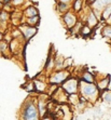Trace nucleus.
<instances>
[{
    "label": "nucleus",
    "mask_w": 111,
    "mask_h": 120,
    "mask_svg": "<svg viewBox=\"0 0 111 120\" xmlns=\"http://www.w3.org/2000/svg\"><path fill=\"white\" fill-rule=\"evenodd\" d=\"M79 94L84 102L95 103L97 98H99L100 91L98 90L97 84L95 82L90 83V82H84L82 80H79Z\"/></svg>",
    "instance_id": "nucleus-1"
},
{
    "label": "nucleus",
    "mask_w": 111,
    "mask_h": 120,
    "mask_svg": "<svg viewBox=\"0 0 111 120\" xmlns=\"http://www.w3.org/2000/svg\"><path fill=\"white\" fill-rule=\"evenodd\" d=\"M22 119L25 120H38L40 119L39 110H38V105L37 101L33 98H28L25 102L22 110Z\"/></svg>",
    "instance_id": "nucleus-2"
},
{
    "label": "nucleus",
    "mask_w": 111,
    "mask_h": 120,
    "mask_svg": "<svg viewBox=\"0 0 111 120\" xmlns=\"http://www.w3.org/2000/svg\"><path fill=\"white\" fill-rule=\"evenodd\" d=\"M70 77V73L66 68H63V69L56 70L53 74H51L47 81L50 84H57V86H61V83H64L65 81Z\"/></svg>",
    "instance_id": "nucleus-3"
},
{
    "label": "nucleus",
    "mask_w": 111,
    "mask_h": 120,
    "mask_svg": "<svg viewBox=\"0 0 111 120\" xmlns=\"http://www.w3.org/2000/svg\"><path fill=\"white\" fill-rule=\"evenodd\" d=\"M61 87L63 88V90L68 95L72 94V93H78L79 92V79L69 77L64 83L61 84Z\"/></svg>",
    "instance_id": "nucleus-4"
},
{
    "label": "nucleus",
    "mask_w": 111,
    "mask_h": 120,
    "mask_svg": "<svg viewBox=\"0 0 111 120\" xmlns=\"http://www.w3.org/2000/svg\"><path fill=\"white\" fill-rule=\"evenodd\" d=\"M18 29L21 30V33H22L23 37H24V39H25L26 41L30 40L31 38L38 33V27H37V26L28 25L26 23H24V24L18 26Z\"/></svg>",
    "instance_id": "nucleus-5"
},
{
    "label": "nucleus",
    "mask_w": 111,
    "mask_h": 120,
    "mask_svg": "<svg viewBox=\"0 0 111 120\" xmlns=\"http://www.w3.org/2000/svg\"><path fill=\"white\" fill-rule=\"evenodd\" d=\"M61 19H63V22L67 27V29H69V30L78 23V16H77L75 12L72 11H67L66 13H64Z\"/></svg>",
    "instance_id": "nucleus-6"
},
{
    "label": "nucleus",
    "mask_w": 111,
    "mask_h": 120,
    "mask_svg": "<svg viewBox=\"0 0 111 120\" xmlns=\"http://www.w3.org/2000/svg\"><path fill=\"white\" fill-rule=\"evenodd\" d=\"M85 22H86V24L90 26V27H92V28H94V27H96V26L99 24V19H98L97 16H96V14L94 13V11L93 10H90V12L87 14H86V17H85Z\"/></svg>",
    "instance_id": "nucleus-7"
},
{
    "label": "nucleus",
    "mask_w": 111,
    "mask_h": 120,
    "mask_svg": "<svg viewBox=\"0 0 111 120\" xmlns=\"http://www.w3.org/2000/svg\"><path fill=\"white\" fill-rule=\"evenodd\" d=\"M96 84H97V88L100 91V93L104 92V91H107L109 84H110V76H106L101 79L96 80Z\"/></svg>",
    "instance_id": "nucleus-8"
},
{
    "label": "nucleus",
    "mask_w": 111,
    "mask_h": 120,
    "mask_svg": "<svg viewBox=\"0 0 111 120\" xmlns=\"http://www.w3.org/2000/svg\"><path fill=\"white\" fill-rule=\"evenodd\" d=\"M33 83H35V89H36L37 92L44 93V92H47V91L49 84L47 83V81L39 80V79H35V80H33Z\"/></svg>",
    "instance_id": "nucleus-9"
},
{
    "label": "nucleus",
    "mask_w": 111,
    "mask_h": 120,
    "mask_svg": "<svg viewBox=\"0 0 111 120\" xmlns=\"http://www.w3.org/2000/svg\"><path fill=\"white\" fill-rule=\"evenodd\" d=\"M37 105H38V110H39V115L40 118H43L47 115V104L44 101V98H39L37 101Z\"/></svg>",
    "instance_id": "nucleus-10"
},
{
    "label": "nucleus",
    "mask_w": 111,
    "mask_h": 120,
    "mask_svg": "<svg viewBox=\"0 0 111 120\" xmlns=\"http://www.w3.org/2000/svg\"><path fill=\"white\" fill-rule=\"evenodd\" d=\"M79 80H82V81H84V82H90V83L96 82V80H95V75L90 73V71H84Z\"/></svg>",
    "instance_id": "nucleus-11"
},
{
    "label": "nucleus",
    "mask_w": 111,
    "mask_h": 120,
    "mask_svg": "<svg viewBox=\"0 0 111 120\" xmlns=\"http://www.w3.org/2000/svg\"><path fill=\"white\" fill-rule=\"evenodd\" d=\"M24 15L25 17H31L35 15H39V11L35 6H29L24 10Z\"/></svg>",
    "instance_id": "nucleus-12"
},
{
    "label": "nucleus",
    "mask_w": 111,
    "mask_h": 120,
    "mask_svg": "<svg viewBox=\"0 0 111 120\" xmlns=\"http://www.w3.org/2000/svg\"><path fill=\"white\" fill-rule=\"evenodd\" d=\"M70 9V3H65V2H56V11L61 13V15L66 13L67 11H69Z\"/></svg>",
    "instance_id": "nucleus-13"
},
{
    "label": "nucleus",
    "mask_w": 111,
    "mask_h": 120,
    "mask_svg": "<svg viewBox=\"0 0 111 120\" xmlns=\"http://www.w3.org/2000/svg\"><path fill=\"white\" fill-rule=\"evenodd\" d=\"M101 36L104 38L111 40V23H106V25L101 28Z\"/></svg>",
    "instance_id": "nucleus-14"
},
{
    "label": "nucleus",
    "mask_w": 111,
    "mask_h": 120,
    "mask_svg": "<svg viewBox=\"0 0 111 120\" xmlns=\"http://www.w3.org/2000/svg\"><path fill=\"white\" fill-rule=\"evenodd\" d=\"M111 15V3L107 4L101 11V21L100 22H107V20L109 19V16Z\"/></svg>",
    "instance_id": "nucleus-15"
},
{
    "label": "nucleus",
    "mask_w": 111,
    "mask_h": 120,
    "mask_svg": "<svg viewBox=\"0 0 111 120\" xmlns=\"http://www.w3.org/2000/svg\"><path fill=\"white\" fill-rule=\"evenodd\" d=\"M26 24L28 25H31V26H37L40 24V16L39 15H35V16H31V17H26V21H25Z\"/></svg>",
    "instance_id": "nucleus-16"
},
{
    "label": "nucleus",
    "mask_w": 111,
    "mask_h": 120,
    "mask_svg": "<svg viewBox=\"0 0 111 120\" xmlns=\"http://www.w3.org/2000/svg\"><path fill=\"white\" fill-rule=\"evenodd\" d=\"M44 68H45V70H47V71H50V70H53L54 68H55V60L52 57V55H49V57H47V62H45Z\"/></svg>",
    "instance_id": "nucleus-17"
},
{
    "label": "nucleus",
    "mask_w": 111,
    "mask_h": 120,
    "mask_svg": "<svg viewBox=\"0 0 111 120\" xmlns=\"http://www.w3.org/2000/svg\"><path fill=\"white\" fill-rule=\"evenodd\" d=\"M71 7L75 13H79L83 8V0H73V2L71 3Z\"/></svg>",
    "instance_id": "nucleus-18"
},
{
    "label": "nucleus",
    "mask_w": 111,
    "mask_h": 120,
    "mask_svg": "<svg viewBox=\"0 0 111 120\" xmlns=\"http://www.w3.org/2000/svg\"><path fill=\"white\" fill-rule=\"evenodd\" d=\"M92 31H93V28L90 27V26L86 24V25H83L82 27H81L80 35L81 36H83V37H89L90 35L92 34Z\"/></svg>",
    "instance_id": "nucleus-19"
},
{
    "label": "nucleus",
    "mask_w": 111,
    "mask_h": 120,
    "mask_svg": "<svg viewBox=\"0 0 111 120\" xmlns=\"http://www.w3.org/2000/svg\"><path fill=\"white\" fill-rule=\"evenodd\" d=\"M64 61H65V59H63L61 56H58L55 60V68L54 69H56V70L63 69L64 68Z\"/></svg>",
    "instance_id": "nucleus-20"
},
{
    "label": "nucleus",
    "mask_w": 111,
    "mask_h": 120,
    "mask_svg": "<svg viewBox=\"0 0 111 120\" xmlns=\"http://www.w3.org/2000/svg\"><path fill=\"white\" fill-rule=\"evenodd\" d=\"M9 49V43L4 40L0 41V53H6V51H8Z\"/></svg>",
    "instance_id": "nucleus-21"
},
{
    "label": "nucleus",
    "mask_w": 111,
    "mask_h": 120,
    "mask_svg": "<svg viewBox=\"0 0 111 120\" xmlns=\"http://www.w3.org/2000/svg\"><path fill=\"white\" fill-rule=\"evenodd\" d=\"M24 89H25L27 92H32V91H36V89H35V83H33V81H30V82H28V84H25V86H24Z\"/></svg>",
    "instance_id": "nucleus-22"
},
{
    "label": "nucleus",
    "mask_w": 111,
    "mask_h": 120,
    "mask_svg": "<svg viewBox=\"0 0 111 120\" xmlns=\"http://www.w3.org/2000/svg\"><path fill=\"white\" fill-rule=\"evenodd\" d=\"M9 19V14L6 11H1L0 12V23H7Z\"/></svg>",
    "instance_id": "nucleus-23"
},
{
    "label": "nucleus",
    "mask_w": 111,
    "mask_h": 120,
    "mask_svg": "<svg viewBox=\"0 0 111 120\" xmlns=\"http://www.w3.org/2000/svg\"><path fill=\"white\" fill-rule=\"evenodd\" d=\"M24 2H25V0H12V1H11V6L14 7V8H16V7L22 6Z\"/></svg>",
    "instance_id": "nucleus-24"
},
{
    "label": "nucleus",
    "mask_w": 111,
    "mask_h": 120,
    "mask_svg": "<svg viewBox=\"0 0 111 120\" xmlns=\"http://www.w3.org/2000/svg\"><path fill=\"white\" fill-rule=\"evenodd\" d=\"M71 63H72V59H66L64 61V68H68L69 66H71Z\"/></svg>",
    "instance_id": "nucleus-25"
},
{
    "label": "nucleus",
    "mask_w": 111,
    "mask_h": 120,
    "mask_svg": "<svg viewBox=\"0 0 111 120\" xmlns=\"http://www.w3.org/2000/svg\"><path fill=\"white\" fill-rule=\"evenodd\" d=\"M56 2H65V3H70L71 4L73 2V0H56Z\"/></svg>",
    "instance_id": "nucleus-26"
},
{
    "label": "nucleus",
    "mask_w": 111,
    "mask_h": 120,
    "mask_svg": "<svg viewBox=\"0 0 111 120\" xmlns=\"http://www.w3.org/2000/svg\"><path fill=\"white\" fill-rule=\"evenodd\" d=\"M11 1L12 0H2V3H3V6H6V4H10Z\"/></svg>",
    "instance_id": "nucleus-27"
},
{
    "label": "nucleus",
    "mask_w": 111,
    "mask_h": 120,
    "mask_svg": "<svg viewBox=\"0 0 111 120\" xmlns=\"http://www.w3.org/2000/svg\"><path fill=\"white\" fill-rule=\"evenodd\" d=\"M104 1V3H105L106 6H107V4H110L111 3V0H103Z\"/></svg>",
    "instance_id": "nucleus-28"
},
{
    "label": "nucleus",
    "mask_w": 111,
    "mask_h": 120,
    "mask_svg": "<svg viewBox=\"0 0 111 120\" xmlns=\"http://www.w3.org/2000/svg\"><path fill=\"white\" fill-rule=\"evenodd\" d=\"M3 37H4V36H3V34L0 31V41H1V40H3Z\"/></svg>",
    "instance_id": "nucleus-29"
},
{
    "label": "nucleus",
    "mask_w": 111,
    "mask_h": 120,
    "mask_svg": "<svg viewBox=\"0 0 111 120\" xmlns=\"http://www.w3.org/2000/svg\"><path fill=\"white\" fill-rule=\"evenodd\" d=\"M94 1H95V0H87V2H89V6H90V4H91V3H93V2H94Z\"/></svg>",
    "instance_id": "nucleus-30"
},
{
    "label": "nucleus",
    "mask_w": 111,
    "mask_h": 120,
    "mask_svg": "<svg viewBox=\"0 0 111 120\" xmlns=\"http://www.w3.org/2000/svg\"><path fill=\"white\" fill-rule=\"evenodd\" d=\"M106 23H111V15H110V16H109V19H108V20H107V22H106Z\"/></svg>",
    "instance_id": "nucleus-31"
}]
</instances>
